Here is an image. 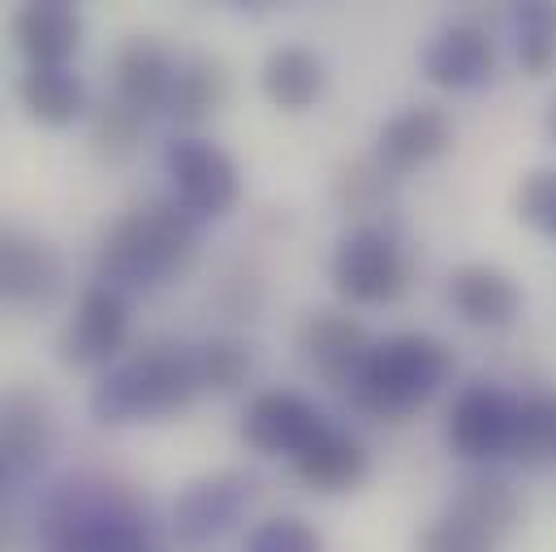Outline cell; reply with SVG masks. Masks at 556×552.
Instances as JSON below:
<instances>
[{"mask_svg":"<svg viewBox=\"0 0 556 552\" xmlns=\"http://www.w3.org/2000/svg\"><path fill=\"white\" fill-rule=\"evenodd\" d=\"M199 255V225L177 199H151L126 212L100 242V276L122 289H155Z\"/></svg>","mask_w":556,"mask_h":552,"instance_id":"cell-1","label":"cell"},{"mask_svg":"<svg viewBox=\"0 0 556 552\" xmlns=\"http://www.w3.org/2000/svg\"><path fill=\"white\" fill-rule=\"evenodd\" d=\"M203 393L199 363L190 346L155 341L139 354L113 363L96 389H91V414L109 427L126 423H160L181 414Z\"/></svg>","mask_w":556,"mask_h":552,"instance_id":"cell-2","label":"cell"},{"mask_svg":"<svg viewBox=\"0 0 556 552\" xmlns=\"http://www.w3.org/2000/svg\"><path fill=\"white\" fill-rule=\"evenodd\" d=\"M457 372V354L431 333H397L371 346L358 380L350 385V406L384 423H406L422 411Z\"/></svg>","mask_w":556,"mask_h":552,"instance_id":"cell-3","label":"cell"},{"mask_svg":"<svg viewBox=\"0 0 556 552\" xmlns=\"http://www.w3.org/2000/svg\"><path fill=\"white\" fill-rule=\"evenodd\" d=\"M52 552H155L135 497L109 479H70L43 505Z\"/></svg>","mask_w":556,"mask_h":552,"instance_id":"cell-4","label":"cell"},{"mask_svg":"<svg viewBox=\"0 0 556 552\" xmlns=\"http://www.w3.org/2000/svg\"><path fill=\"white\" fill-rule=\"evenodd\" d=\"M328 276H332V289L345 302H354V306H384V302H393L406 289L410 264H406V255H402V247L393 242L389 229L354 225L350 234L337 238L332 260H328Z\"/></svg>","mask_w":556,"mask_h":552,"instance_id":"cell-5","label":"cell"},{"mask_svg":"<svg viewBox=\"0 0 556 552\" xmlns=\"http://www.w3.org/2000/svg\"><path fill=\"white\" fill-rule=\"evenodd\" d=\"M164 173L173 181L177 203L199 221H220L242 199V173L233 155L207 138H173L164 147Z\"/></svg>","mask_w":556,"mask_h":552,"instance_id":"cell-6","label":"cell"},{"mask_svg":"<svg viewBox=\"0 0 556 552\" xmlns=\"http://www.w3.org/2000/svg\"><path fill=\"white\" fill-rule=\"evenodd\" d=\"M522 402L505 393L492 380H470L448 406V449L466 462H496L514 453V431H518Z\"/></svg>","mask_w":556,"mask_h":552,"instance_id":"cell-7","label":"cell"},{"mask_svg":"<svg viewBox=\"0 0 556 552\" xmlns=\"http://www.w3.org/2000/svg\"><path fill=\"white\" fill-rule=\"evenodd\" d=\"M255 475L251 471H212L199 475L194 484H186V492L173 505V531L186 544H207L220 540L225 531H233L242 523V514L255 505Z\"/></svg>","mask_w":556,"mask_h":552,"instance_id":"cell-8","label":"cell"},{"mask_svg":"<svg viewBox=\"0 0 556 552\" xmlns=\"http://www.w3.org/2000/svg\"><path fill=\"white\" fill-rule=\"evenodd\" d=\"M130 337V302L126 293H117L113 285H91L70 324L61 328V341H56V354L65 367H109L122 346Z\"/></svg>","mask_w":556,"mask_h":552,"instance_id":"cell-9","label":"cell"},{"mask_svg":"<svg viewBox=\"0 0 556 552\" xmlns=\"http://www.w3.org/2000/svg\"><path fill=\"white\" fill-rule=\"evenodd\" d=\"M371 346H376L371 333L345 311H315V315H306V324L298 333V350H302L306 367L315 376H324L337 393H350Z\"/></svg>","mask_w":556,"mask_h":552,"instance_id":"cell-10","label":"cell"},{"mask_svg":"<svg viewBox=\"0 0 556 552\" xmlns=\"http://www.w3.org/2000/svg\"><path fill=\"white\" fill-rule=\"evenodd\" d=\"M324 411L315 402H306L302 393H285V389H273V393H260L247 414H242V440L264 453V457H298L319 431H324Z\"/></svg>","mask_w":556,"mask_h":552,"instance_id":"cell-11","label":"cell"},{"mask_svg":"<svg viewBox=\"0 0 556 552\" xmlns=\"http://www.w3.org/2000/svg\"><path fill=\"white\" fill-rule=\"evenodd\" d=\"M496 74V43L479 22H448L422 48V78L444 91H475Z\"/></svg>","mask_w":556,"mask_h":552,"instance_id":"cell-12","label":"cell"},{"mask_svg":"<svg viewBox=\"0 0 556 552\" xmlns=\"http://www.w3.org/2000/svg\"><path fill=\"white\" fill-rule=\"evenodd\" d=\"M52 449V406L30 385L0 389V466L30 475Z\"/></svg>","mask_w":556,"mask_h":552,"instance_id":"cell-13","label":"cell"},{"mask_svg":"<svg viewBox=\"0 0 556 552\" xmlns=\"http://www.w3.org/2000/svg\"><path fill=\"white\" fill-rule=\"evenodd\" d=\"M453 147V117L435 104H410L393 113L376 135V160L397 177L440 160Z\"/></svg>","mask_w":556,"mask_h":552,"instance_id":"cell-14","label":"cell"},{"mask_svg":"<svg viewBox=\"0 0 556 552\" xmlns=\"http://www.w3.org/2000/svg\"><path fill=\"white\" fill-rule=\"evenodd\" d=\"M448 306L470 324V328H509L522 315V285L505 268L492 264H462L448 273Z\"/></svg>","mask_w":556,"mask_h":552,"instance_id":"cell-15","label":"cell"},{"mask_svg":"<svg viewBox=\"0 0 556 552\" xmlns=\"http://www.w3.org/2000/svg\"><path fill=\"white\" fill-rule=\"evenodd\" d=\"M61 280H65V264L52 242L22 234V229L0 238V298L4 302L43 306L61 293Z\"/></svg>","mask_w":556,"mask_h":552,"instance_id":"cell-16","label":"cell"},{"mask_svg":"<svg viewBox=\"0 0 556 552\" xmlns=\"http://www.w3.org/2000/svg\"><path fill=\"white\" fill-rule=\"evenodd\" d=\"M17 52L39 70H61L83 48V13L70 0H30L9 22Z\"/></svg>","mask_w":556,"mask_h":552,"instance_id":"cell-17","label":"cell"},{"mask_svg":"<svg viewBox=\"0 0 556 552\" xmlns=\"http://www.w3.org/2000/svg\"><path fill=\"white\" fill-rule=\"evenodd\" d=\"M173 78H177V65L168 57V48L155 39V35H130L117 57H113V83H117V100L139 113L142 122L155 113V109H168V96H173Z\"/></svg>","mask_w":556,"mask_h":552,"instance_id":"cell-18","label":"cell"},{"mask_svg":"<svg viewBox=\"0 0 556 552\" xmlns=\"http://www.w3.org/2000/svg\"><path fill=\"white\" fill-rule=\"evenodd\" d=\"M448 518L466 523L470 531H479L488 544H505L514 540V531L522 527L527 518V505L518 497V488L505 479V475H492V471H479V475H466L444 510Z\"/></svg>","mask_w":556,"mask_h":552,"instance_id":"cell-19","label":"cell"},{"mask_svg":"<svg viewBox=\"0 0 556 552\" xmlns=\"http://www.w3.org/2000/svg\"><path fill=\"white\" fill-rule=\"evenodd\" d=\"M293 471L315 492H354L371 471V453L354 431L324 423V431L293 457Z\"/></svg>","mask_w":556,"mask_h":552,"instance_id":"cell-20","label":"cell"},{"mask_svg":"<svg viewBox=\"0 0 556 552\" xmlns=\"http://www.w3.org/2000/svg\"><path fill=\"white\" fill-rule=\"evenodd\" d=\"M260 87H264V96L277 104L280 113H306L324 96L328 70L311 48L280 43V48L268 52V61L260 70Z\"/></svg>","mask_w":556,"mask_h":552,"instance_id":"cell-21","label":"cell"},{"mask_svg":"<svg viewBox=\"0 0 556 552\" xmlns=\"http://www.w3.org/2000/svg\"><path fill=\"white\" fill-rule=\"evenodd\" d=\"M17 100H22V109H26L30 122H39V126H48V130H65V126H74V122L83 117V109H87V83H83L70 65H61V70H39V65H30V70L17 78Z\"/></svg>","mask_w":556,"mask_h":552,"instance_id":"cell-22","label":"cell"},{"mask_svg":"<svg viewBox=\"0 0 556 552\" xmlns=\"http://www.w3.org/2000/svg\"><path fill=\"white\" fill-rule=\"evenodd\" d=\"M229 104V70L216 57H194L186 65H177L173 78V96H168V113L181 126H199L207 117H216Z\"/></svg>","mask_w":556,"mask_h":552,"instance_id":"cell-23","label":"cell"},{"mask_svg":"<svg viewBox=\"0 0 556 552\" xmlns=\"http://www.w3.org/2000/svg\"><path fill=\"white\" fill-rule=\"evenodd\" d=\"M332 199L345 216H358L363 229H371V216L393 212V173L380 160H354L337 173Z\"/></svg>","mask_w":556,"mask_h":552,"instance_id":"cell-24","label":"cell"},{"mask_svg":"<svg viewBox=\"0 0 556 552\" xmlns=\"http://www.w3.org/2000/svg\"><path fill=\"white\" fill-rule=\"evenodd\" d=\"M514 52L527 78H548L556 65V4L531 0L514 9Z\"/></svg>","mask_w":556,"mask_h":552,"instance_id":"cell-25","label":"cell"},{"mask_svg":"<svg viewBox=\"0 0 556 552\" xmlns=\"http://www.w3.org/2000/svg\"><path fill=\"white\" fill-rule=\"evenodd\" d=\"M194 363H199V380L212 393H238L251 372H255V354L242 337H207L203 346H194Z\"/></svg>","mask_w":556,"mask_h":552,"instance_id":"cell-26","label":"cell"},{"mask_svg":"<svg viewBox=\"0 0 556 552\" xmlns=\"http://www.w3.org/2000/svg\"><path fill=\"white\" fill-rule=\"evenodd\" d=\"M509 457H518L522 466H553L556 462V393H540V398L522 402Z\"/></svg>","mask_w":556,"mask_h":552,"instance_id":"cell-27","label":"cell"},{"mask_svg":"<svg viewBox=\"0 0 556 552\" xmlns=\"http://www.w3.org/2000/svg\"><path fill=\"white\" fill-rule=\"evenodd\" d=\"M139 138H142V117L130 113L122 100L104 104V109L96 113V122H91V147H96V155L109 160V164H126V160L139 151Z\"/></svg>","mask_w":556,"mask_h":552,"instance_id":"cell-28","label":"cell"},{"mask_svg":"<svg viewBox=\"0 0 556 552\" xmlns=\"http://www.w3.org/2000/svg\"><path fill=\"white\" fill-rule=\"evenodd\" d=\"M514 212L527 229L556 242V168H531L514 190Z\"/></svg>","mask_w":556,"mask_h":552,"instance_id":"cell-29","label":"cell"},{"mask_svg":"<svg viewBox=\"0 0 556 552\" xmlns=\"http://www.w3.org/2000/svg\"><path fill=\"white\" fill-rule=\"evenodd\" d=\"M247 552H324V540L311 523L285 514V518H268L251 531Z\"/></svg>","mask_w":556,"mask_h":552,"instance_id":"cell-30","label":"cell"},{"mask_svg":"<svg viewBox=\"0 0 556 552\" xmlns=\"http://www.w3.org/2000/svg\"><path fill=\"white\" fill-rule=\"evenodd\" d=\"M415 552H496V544H488V540H483L479 531H470L466 523L440 514L435 523H427V527L418 531Z\"/></svg>","mask_w":556,"mask_h":552,"instance_id":"cell-31","label":"cell"},{"mask_svg":"<svg viewBox=\"0 0 556 552\" xmlns=\"http://www.w3.org/2000/svg\"><path fill=\"white\" fill-rule=\"evenodd\" d=\"M548 130H553V142H556V100L548 104Z\"/></svg>","mask_w":556,"mask_h":552,"instance_id":"cell-32","label":"cell"}]
</instances>
